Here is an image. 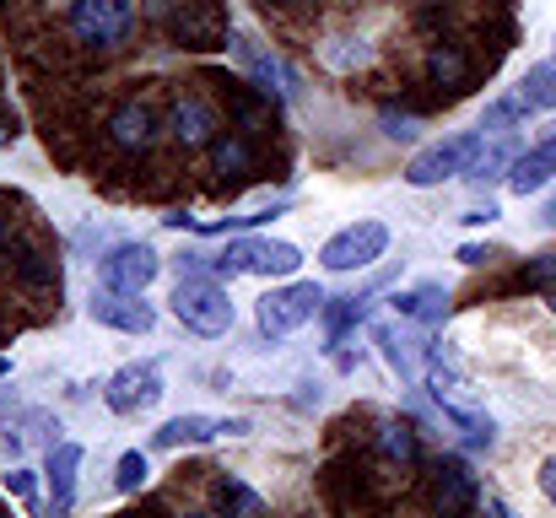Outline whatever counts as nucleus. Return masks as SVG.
<instances>
[{"mask_svg":"<svg viewBox=\"0 0 556 518\" xmlns=\"http://www.w3.org/2000/svg\"><path fill=\"white\" fill-rule=\"evenodd\" d=\"M109 141H114L119 152H147V147L157 141V114H152L147 103H119L114 119H109Z\"/></svg>","mask_w":556,"mask_h":518,"instance_id":"nucleus-14","label":"nucleus"},{"mask_svg":"<svg viewBox=\"0 0 556 518\" xmlns=\"http://www.w3.org/2000/svg\"><path fill=\"white\" fill-rule=\"evenodd\" d=\"M481 492H476V476L465 470V459H438V492H432V508L438 514H459V508H470Z\"/></svg>","mask_w":556,"mask_h":518,"instance_id":"nucleus-17","label":"nucleus"},{"mask_svg":"<svg viewBox=\"0 0 556 518\" xmlns=\"http://www.w3.org/2000/svg\"><path fill=\"white\" fill-rule=\"evenodd\" d=\"M372 341L383 345V362H389V367H394V372H400L405 383H416V351H410V341H405L400 330L378 325V330H372Z\"/></svg>","mask_w":556,"mask_h":518,"instance_id":"nucleus-24","label":"nucleus"},{"mask_svg":"<svg viewBox=\"0 0 556 518\" xmlns=\"http://www.w3.org/2000/svg\"><path fill=\"white\" fill-rule=\"evenodd\" d=\"M174 38L185 49H222L227 43V16L216 0H185L174 11Z\"/></svg>","mask_w":556,"mask_h":518,"instance_id":"nucleus-11","label":"nucleus"},{"mask_svg":"<svg viewBox=\"0 0 556 518\" xmlns=\"http://www.w3.org/2000/svg\"><path fill=\"white\" fill-rule=\"evenodd\" d=\"M552 178H556V141H541V147H530V152L514 157L508 189H514V194H535V189H546Z\"/></svg>","mask_w":556,"mask_h":518,"instance_id":"nucleus-18","label":"nucleus"},{"mask_svg":"<svg viewBox=\"0 0 556 518\" xmlns=\"http://www.w3.org/2000/svg\"><path fill=\"white\" fill-rule=\"evenodd\" d=\"M11 141H16V119H5V114H0V147H11Z\"/></svg>","mask_w":556,"mask_h":518,"instance_id":"nucleus-35","label":"nucleus"},{"mask_svg":"<svg viewBox=\"0 0 556 518\" xmlns=\"http://www.w3.org/2000/svg\"><path fill=\"white\" fill-rule=\"evenodd\" d=\"M87 314H92L98 325H109V330H125V336H152V325H157L152 303H147L141 292H125V287H103V292H92Z\"/></svg>","mask_w":556,"mask_h":518,"instance_id":"nucleus-8","label":"nucleus"},{"mask_svg":"<svg viewBox=\"0 0 556 518\" xmlns=\"http://www.w3.org/2000/svg\"><path fill=\"white\" fill-rule=\"evenodd\" d=\"M5 492H11V497H16V503H33V497H38V476H33V470H22V465H16V470H11V476H5Z\"/></svg>","mask_w":556,"mask_h":518,"instance_id":"nucleus-30","label":"nucleus"},{"mask_svg":"<svg viewBox=\"0 0 556 518\" xmlns=\"http://www.w3.org/2000/svg\"><path fill=\"white\" fill-rule=\"evenodd\" d=\"M157 270H163V260H157L152 243H114V249L98 260L103 287H125V292H147V287L157 281Z\"/></svg>","mask_w":556,"mask_h":518,"instance_id":"nucleus-7","label":"nucleus"},{"mask_svg":"<svg viewBox=\"0 0 556 518\" xmlns=\"http://www.w3.org/2000/svg\"><path fill=\"white\" fill-rule=\"evenodd\" d=\"M519 98H525V109H530V114L556 109V60H546V65H530V76L519 81Z\"/></svg>","mask_w":556,"mask_h":518,"instance_id":"nucleus-22","label":"nucleus"},{"mask_svg":"<svg viewBox=\"0 0 556 518\" xmlns=\"http://www.w3.org/2000/svg\"><path fill=\"white\" fill-rule=\"evenodd\" d=\"M325 287L319 281H292V287H276V292H265L260 298V330L270 336V341H281V336H292V330H303L308 319H319L325 314Z\"/></svg>","mask_w":556,"mask_h":518,"instance_id":"nucleus-3","label":"nucleus"},{"mask_svg":"<svg viewBox=\"0 0 556 518\" xmlns=\"http://www.w3.org/2000/svg\"><path fill=\"white\" fill-rule=\"evenodd\" d=\"M497 216H503V211H497L492 200H486V205H476V211H465V222H470V227H481V222H497Z\"/></svg>","mask_w":556,"mask_h":518,"instance_id":"nucleus-34","label":"nucleus"},{"mask_svg":"<svg viewBox=\"0 0 556 518\" xmlns=\"http://www.w3.org/2000/svg\"><path fill=\"white\" fill-rule=\"evenodd\" d=\"M394 314L410 325H443L448 319V287L443 281H421L410 292H394Z\"/></svg>","mask_w":556,"mask_h":518,"instance_id":"nucleus-15","label":"nucleus"},{"mask_svg":"<svg viewBox=\"0 0 556 518\" xmlns=\"http://www.w3.org/2000/svg\"><path fill=\"white\" fill-rule=\"evenodd\" d=\"M378 454H383L389 465H416V454H421L416 427H405V421H383V427H378Z\"/></svg>","mask_w":556,"mask_h":518,"instance_id":"nucleus-21","label":"nucleus"},{"mask_svg":"<svg viewBox=\"0 0 556 518\" xmlns=\"http://www.w3.org/2000/svg\"><path fill=\"white\" fill-rule=\"evenodd\" d=\"M0 238H5V211H0Z\"/></svg>","mask_w":556,"mask_h":518,"instance_id":"nucleus-39","label":"nucleus"},{"mask_svg":"<svg viewBox=\"0 0 556 518\" xmlns=\"http://www.w3.org/2000/svg\"><path fill=\"white\" fill-rule=\"evenodd\" d=\"M249 141H238V136H227V141H211V163H216V173L222 178H232V173H243L249 168Z\"/></svg>","mask_w":556,"mask_h":518,"instance_id":"nucleus-27","label":"nucleus"},{"mask_svg":"<svg viewBox=\"0 0 556 518\" xmlns=\"http://www.w3.org/2000/svg\"><path fill=\"white\" fill-rule=\"evenodd\" d=\"M71 38L87 49H114L136 27V0H71Z\"/></svg>","mask_w":556,"mask_h":518,"instance_id":"nucleus-4","label":"nucleus"},{"mask_svg":"<svg viewBox=\"0 0 556 518\" xmlns=\"http://www.w3.org/2000/svg\"><path fill=\"white\" fill-rule=\"evenodd\" d=\"M147 476H152L147 454H125V459L114 465V492H119V497H136V492L147 487Z\"/></svg>","mask_w":556,"mask_h":518,"instance_id":"nucleus-26","label":"nucleus"},{"mask_svg":"<svg viewBox=\"0 0 556 518\" xmlns=\"http://www.w3.org/2000/svg\"><path fill=\"white\" fill-rule=\"evenodd\" d=\"M341 49H325V65H336V71H352V65H363L368 60V43L363 38H336Z\"/></svg>","mask_w":556,"mask_h":518,"instance_id":"nucleus-28","label":"nucleus"},{"mask_svg":"<svg viewBox=\"0 0 556 518\" xmlns=\"http://www.w3.org/2000/svg\"><path fill=\"white\" fill-rule=\"evenodd\" d=\"M525 281H530V287H552V292H556V254L530 260V265H525Z\"/></svg>","mask_w":556,"mask_h":518,"instance_id":"nucleus-31","label":"nucleus"},{"mask_svg":"<svg viewBox=\"0 0 556 518\" xmlns=\"http://www.w3.org/2000/svg\"><path fill=\"white\" fill-rule=\"evenodd\" d=\"M298 265H303V249L287 243V238H238V243H227L211 260V276L216 281H232V276H298Z\"/></svg>","mask_w":556,"mask_h":518,"instance_id":"nucleus-1","label":"nucleus"},{"mask_svg":"<svg viewBox=\"0 0 556 518\" xmlns=\"http://www.w3.org/2000/svg\"><path fill=\"white\" fill-rule=\"evenodd\" d=\"M514 157H519L514 147H486V157L476 152V163L465 168V184H476V189H486V184H492V178H497V173H503V168H514Z\"/></svg>","mask_w":556,"mask_h":518,"instance_id":"nucleus-25","label":"nucleus"},{"mask_svg":"<svg viewBox=\"0 0 556 518\" xmlns=\"http://www.w3.org/2000/svg\"><path fill=\"white\" fill-rule=\"evenodd\" d=\"M168 136L194 152V147H211L216 141V109L205 103V98H174V109H168Z\"/></svg>","mask_w":556,"mask_h":518,"instance_id":"nucleus-13","label":"nucleus"},{"mask_svg":"<svg viewBox=\"0 0 556 518\" xmlns=\"http://www.w3.org/2000/svg\"><path fill=\"white\" fill-rule=\"evenodd\" d=\"M249 421L243 416H200V410H185L174 416L163 432H157V448H185V443H216V438H243Z\"/></svg>","mask_w":556,"mask_h":518,"instance_id":"nucleus-10","label":"nucleus"},{"mask_svg":"<svg viewBox=\"0 0 556 518\" xmlns=\"http://www.w3.org/2000/svg\"><path fill=\"white\" fill-rule=\"evenodd\" d=\"M103 400H109V410H119V416H136V410H152L157 400H163V378H157V362H130V367H119L109 383H103Z\"/></svg>","mask_w":556,"mask_h":518,"instance_id":"nucleus-9","label":"nucleus"},{"mask_svg":"<svg viewBox=\"0 0 556 518\" xmlns=\"http://www.w3.org/2000/svg\"><path fill=\"white\" fill-rule=\"evenodd\" d=\"M383 249H389V227L368 216V222H357V227L336 232V238L319 249V260H325V270L346 276V270H368L372 260H383Z\"/></svg>","mask_w":556,"mask_h":518,"instance_id":"nucleus-6","label":"nucleus"},{"mask_svg":"<svg viewBox=\"0 0 556 518\" xmlns=\"http://www.w3.org/2000/svg\"><path fill=\"white\" fill-rule=\"evenodd\" d=\"M378 125H383V136H389V141H416V130H421V119H416V114H383Z\"/></svg>","mask_w":556,"mask_h":518,"instance_id":"nucleus-29","label":"nucleus"},{"mask_svg":"<svg viewBox=\"0 0 556 518\" xmlns=\"http://www.w3.org/2000/svg\"><path fill=\"white\" fill-rule=\"evenodd\" d=\"M174 319L185 330H194V336L216 341V336L232 330V298H227V287L216 276H179V287H174Z\"/></svg>","mask_w":556,"mask_h":518,"instance_id":"nucleus-2","label":"nucleus"},{"mask_svg":"<svg viewBox=\"0 0 556 518\" xmlns=\"http://www.w3.org/2000/svg\"><path fill=\"white\" fill-rule=\"evenodd\" d=\"M552 308H556V292H552Z\"/></svg>","mask_w":556,"mask_h":518,"instance_id":"nucleus-40","label":"nucleus"},{"mask_svg":"<svg viewBox=\"0 0 556 518\" xmlns=\"http://www.w3.org/2000/svg\"><path fill=\"white\" fill-rule=\"evenodd\" d=\"M260 5H287V0H260Z\"/></svg>","mask_w":556,"mask_h":518,"instance_id":"nucleus-38","label":"nucleus"},{"mask_svg":"<svg viewBox=\"0 0 556 518\" xmlns=\"http://www.w3.org/2000/svg\"><path fill=\"white\" fill-rule=\"evenodd\" d=\"M427 76H432L438 87H465V76H470L465 49H459V43H438V49L427 54Z\"/></svg>","mask_w":556,"mask_h":518,"instance_id":"nucleus-20","label":"nucleus"},{"mask_svg":"<svg viewBox=\"0 0 556 518\" xmlns=\"http://www.w3.org/2000/svg\"><path fill=\"white\" fill-rule=\"evenodd\" d=\"M0 378H11V356H0Z\"/></svg>","mask_w":556,"mask_h":518,"instance_id":"nucleus-37","label":"nucleus"},{"mask_svg":"<svg viewBox=\"0 0 556 518\" xmlns=\"http://www.w3.org/2000/svg\"><path fill=\"white\" fill-rule=\"evenodd\" d=\"M211 503H216V508H222V514H265V497H260V492H249V487H243V481H238V476H222V481H216V497H211Z\"/></svg>","mask_w":556,"mask_h":518,"instance_id":"nucleus-23","label":"nucleus"},{"mask_svg":"<svg viewBox=\"0 0 556 518\" xmlns=\"http://www.w3.org/2000/svg\"><path fill=\"white\" fill-rule=\"evenodd\" d=\"M476 152H481V130H459V136H443V141H432L427 152H416V157H410V168H405V184H416V189H432V184L465 178V168L476 163Z\"/></svg>","mask_w":556,"mask_h":518,"instance_id":"nucleus-5","label":"nucleus"},{"mask_svg":"<svg viewBox=\"0 0 556 518\" xmlns=\"http://www.w3.org/2000/svg\"><path fill=\"white\" fill-rule=\"evenodd\" d=\"M486 260H492L486 243H465V249H459V265H486Z\"/></svg>","mask_w":556,"mask_h":518,"instance_id":"nucleus-32","label":"nucleus"},{"mask_svg":"<svg viewBox=\"0 0 556 518\" xmlns=\"http://www.w3.org/2000/svg\"><path fill=\"white\" fill-rule=\"evenodd\" d=\"M232 49H238V60H243V71L254 76V87L265 92V98H298V76L276 60V54H265V49H254L249 38H232Z\"/></svg>","mask_w":556,"mask_h":518,"instance_id":"nucleus-12","label":"nucleus"},{"mask_svg":"<svg viewBox=\"0 0 556 518\" xmlns=\"http://www.w3.org/2000/svg\"><path fill=\"white\" fill-rule=\"evenodd\" d=\"M5 410H11V389H0V416H5Z\"/></svg>","mask_w":556,"mask_h":518,"instance_id":"nucleus-36","label":"nucleus"},{"mask_svg":"<svg viewBox=\"0 0 556 518\" xmlns=\"http://www.w3.org/2000/svg\"><path fill=\"white\" fill-rule=\"evenodd\" d=\"M541 492H546V503H556V454L541 465Z\"/></svg>","mask_w":556,"mask_h":518,"instance_id":"nucleus-33","label":"nucleus"},{"mask_svg":"<svg viewBox=\"0 0 556 518\" xmlns=\"http://www.w3.org/2000/svg\"><path fill=\"white\" fill-rule=\"evenodd\" d=\"M76 470H81V443H49L43 476H49V503H54L60 514L76 503Z\"/></svg>","mask_w":556,"mask_h":518,"instance_id":"nucleus-16","label":"nucleus"},{"mask_svg":"<svg viewBox=\"0 0 556 518\" xmlns=\"http://www.w3.org/2000/svg\"><path fill=\"white\" fill-rule=\"evenodd\" d=\"M5 260H11V276H16V281L43 287V292H49V287L60 292V260H54V254H43V249H33V243H11Z\"/></svg>","mask_w":556,"mask_h":518,"instance_id":"nucleus-19","label":"nucleus"}]
</instances>
